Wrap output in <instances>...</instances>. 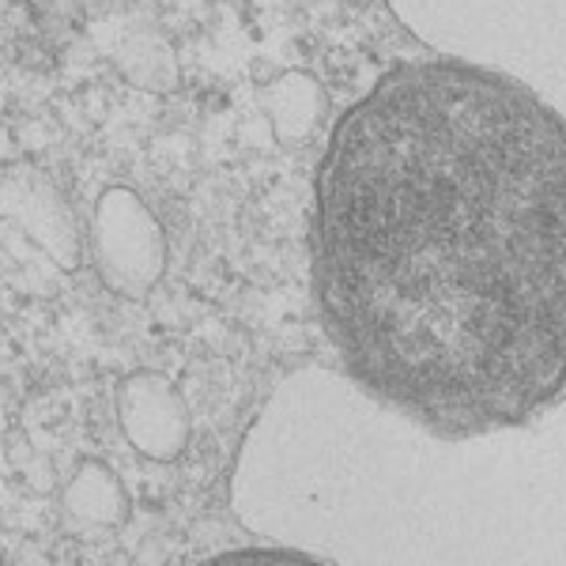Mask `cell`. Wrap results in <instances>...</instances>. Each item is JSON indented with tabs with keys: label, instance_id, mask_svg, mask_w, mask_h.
I'll list each match as a JSON object with an SVG mask.
<instances>
[{
	"label": "cell",
	"instance_id": "cell-2",
	"mask_svg": "<svg viewBox=\"0 0 566 566\" xmlns=\"http://www.w3.org/2000/svg\"><path fill=\"white\" fill-rule=\"evenodd\" d=\"M91 258L109 291L144 298L167 269V234L133 189L114 186L98 197L91 219Z\"/></svg>",
	"mask_w": 566,
	"mask_h": 566
},
{
	"label": "cell",
	"instance_id": "cell-6",
	"mask_svg": "<svg viewBox=\"0 0 566 566\" xmlns=\"http://www.w3.org/2000/svg\"><path fill=\"white\" fill-rule=\"evenodd\" d=\"M306 84L310 80H303V76H283L272 84L269 98H264V103H269V114H272V125H276V133L283 140L295 133H306V117H303L306 103H298Z\"/></svg>",
	"mask_w": 566,
	"mask_h": 566
},
{
	"label": "cell",
	"instance_id": "cell-3",
	"mask_svg": "<svg viewBox=\"0 0 566 566\" xmlns=\"http://www.w3.org/2000/svg\"><path fill=\"white\" fill-rule=\"evenodd\" d=\"M0 219L31 239L45 258H53L61 269H80L84 239L80 223L72 216L65 193L57 181L31 163H8L0 167Z\"/></svg>",
	"mask_w": 566,
	"mask_h": 566
},
{
	"label": "cell",
	"instance_id": "cell-4",
	"mask_svg": "<svg viewBox=\"0 0 566 566\" xmlns=\"http://www.w3.org/2000/svg\"><path fill=\"white\" fill-rule=\"evenodd\" d=\"M117 427L129 438L136 453L148 461H175L189 442V408L175 389L155 370H133L114 392Z\"/></svg>",
	"mask_w": 566,
	"mask_h": 566
},
{
	"label": "cell",
	"instance_id": "cell-1",
	"mask_svg": "<svg viewBox=\"0 0 566 566\" xmlns=\"http://www.w3.org/2000/svg\"><path fill=\"white\" fill-rule=\"evenodd\" d=\"M314 287L344 378L438 438L566 397V117L461 57L389 69L333 125Z\"/></svg>",
	"mask_w": 566,
	"mask_h": 566
},
{
	"label": "cell",
	"instance_id": "cell-5",
	"mask_svg": "<svg viewBox=\"0 0 566 566\" xmlns=\"http://www.w3.org/2000/svg\"><path fill=\"white\" fill-rule=\"evenodd\" d=\"M61 502H65V514L72 522L87 528H117L129 517L125 483L103 461H80V469L72 472L65 491H61Z\"/></svg>",
	"mask_w": 566,
	"mask_h": 566
},
{
	"label": "cell",
	"instance_id": "cell-8",
	"mask_svg": "<svg viewBox=\"0 0 566 566\" xmlns=\"http://www.w3.org/2000/svg\"><path fill=\"white\" fill-rule=\"evenodd\" d=\"M0 563H4V547H0Z\"/></svg>",
	"mask_w": 566,
	"mask_h": 566
},
{
	"label": "cell",
	"instance_id": "cell-7",
	"mask_svg": "<svg viewBox=\"0 0 566 566\" xmlns=\"http://www.w3.org/2000/svg\"><path fill=\"white\" fill-rule=\"evenodd\" d=\"M310 555L303 552H231V555H216L212 563H306Z\"/></svg>",
	"mask_w": 566,
	"mask_h": 566
}]
</instances>
